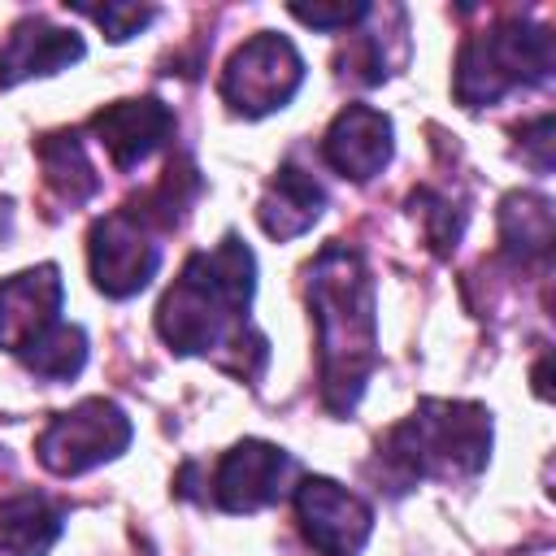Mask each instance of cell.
Masks as SVG:
<instances>
[{"mask_svg": "<svg viewBox=\"0 0 556 556\" xmlns=\"http://www.w3.org/2000/svg\"><path fill=\"white\" fill-rule=\"evenodd\" d=\"M74 13H83V17H91L113 43H126V39H135L139 30H148L152 22H156V9L152 4H74Z\"/></svg>", "mask_w": 556, "mask_h": 556, "instance_id": "20", "label": "cell"}, {"mask_svg": "<svg viewBox=\"0 0 556 556\" xmlns=\"http://www.w3.org/2000/svg\"><path fill=\"white\" fill-rule=\"evenodd\" d=\"M83 35L70 26H56L48 17H22L9 39L0 43V91L17 87L26 78H48L83 61Z\"/></svg>", "mask_w": 556, "mask_h": 556, "instance_id": "13", "label": "cell"}, {"mask_svg": "<svg viewBox=\"0 0 556 556\" xmlns=\"http://www.w3.org/2000/svg\"><path fill=\"white\" fill-rule=\"evenodd\" d=\"M552 70H556V52L547 26H534L526 17H504L460 43L452 96L465 109H486L500 104L508 91L543 87Z\"/></svg>", "mask_w": 556, "mask_h": 556, "instance_id": "4", "label": "cell"}, {"mask_svg": "<svg viewBox=\"0 0 556 556\" xmlns=\"http://www.w3.org/2000/svg\"><path fill=\"white\" fill-rule=\"evenodd\" d=\"M130 417L122 413V404L104 400V395H87L78 400L74 408L56 413L39 439H35V456L48 473L56 478H78L96 465H109L117 460L126 447H130Z\"/></svg>", "mask_w": 556, "mask_h": 556, "instance_id": "6", "label": "cell"}, {"mask_svg": "<svg viewBox=\"0 0 556 556\" xmlns=\"http://www.w3.org/2000/svg\"><path fill=\"white\" fill-rule=\"evenodd\" d=\"M491 460V408L473 400H421L378 443V473L391 491L417 482H465Z\"/></svg>", "mask_w": 556, "mask_h": 556, "instance_id": "3", "label": "cell"}, {"mask_svg": "<svg viewBox=\"0 0 556 556\" xmlns=\"http://www.w3.org/2000/svg\"><path fill=\"white\" fill-rule=\"evenodd\" d=\"M35 156H39V165H43V187H48L61 204L78 208V204H87V200L100 191V174H96V165H91V156H87L78 130L39 135Z\"/></svg>", "mask_w": 556, "mask_h": 556, "instance_id": "16", "label": "cell"}, {"mask_svg": "<svg viewBox=\"0 0 556 556\" xmlns=\"http://www.w3.org/2000/svg\"><path fill=\"white\" fill-rule=\"evenodd\" d=\"M291 17L313 30H356L369 17L365 0H339V4H291Z\"/></svg>", "mask_w": 556, "mask_h": 556, "instance_id": "22", "label": "cell"}, {"mask_svg": "<svg viewBox=\"0 0 556 556\" xmlns=\"http://www.w3.org/2000/svg\"><path fill=\"white\" fill-rule=\"evenodd\" d=\"M87 269H91V287L100 295H109V300L139 295L161 269L156 230L130 204L104 213L87 230Z\"/></svg>", "mask_w": 556, "mask_h": 556, "instance_id": "7", "label": "cell"}, {"mask_svg": "<svg viewBox=\"0 0 556 556\" xmlns=\"http://www.w3.org/2000/svg\"><path fill=\"white\" fill-rule=\"evenodd\" d=\"M291 500L304 539L321 556H356L374 534V508L334 478H300Z\"/></svg>", "mask_w": 556, "mask_h": 556, "instance_id": "9", "label": "cell"}, {"mask_svg": "<svg viewBox=\"0 0 556 556\" xmlns=\"http://www.w3.org/2000/svg\"><path fill=\"white\" fill-rule=\"evenodd\" d=\"M87 130H91V135L100 139V148L109 152L113 169L130 174V169H139L143 161H152V156L174 139L178 122H174V109H169L165 100L139 96V100H113V104H104V109L87 122Z\"/></svg>", "mask_w": 556, "mask_h": 556, "instance_id": "10", "label": "cell"}, {"mask_svg": "<svg viewBox=\"0 0 556 556\" xmlns=\"http://www.w3.org/2000/svg\"><path fill=\"white\" fill-rule=\"evenodd\" d=\"M334 65H339V78L356 83V87H378L395 74V61L387 56V39L369 35V30H356L348 39V48L334 56Z\"/></svg>", "mask_w": 556, "mask_h": 556, "instance_id": "19", "label": "cell"}, {"mask_svg": "<svg viewBox=\"0 0 556 556\" xmlns=\"http://www.w3.org/2000/svg\"><path fill=\"white\" fill-rule=\"evenodd\" d=\"M300 87H304V56L278 30H256L248 43H239L217 78L222 104L248 122L287 109Z\"/></svg>", "mask_w": 556, "mask_h": 556, "instance_id": "5", "label": "cell"}, {"mask_svg": "<svg viewBox=\"0 0 556 556\" xmlns=\"http://www.w3.org/2000/svg\"><path fill=\"white\" fill-rule=\"evenodd\" d=\"M321 213H326V187L313 178V169H304L295 156H287L274 169V178L256 204L261 230L278 243H287V239H300L304 230H313Z\"/></svg>", "mask_w": 556, "mask_h": 556, "instance_id": "14", "label": "cell"}, {"mask_svg": "<svg viewBox=\"0 0 556 556\" xmlns=\"http://www.w3.org/2000/svg\"><path fill=\"white\" fill-rule=\"evenodd\" d=\"M17 361L35 374V378H48V382H70L83 374L87 365V330L74 326V321H56L48 326L35 343H26L17 352Z\"/></svg>", "mask_w": 556, "mask_h": 556, "instance_id": "18", "label": "cell"}, {"mask_svg": "<svg viewBox=\"0 0 556 556\" xmlns=\"http://www.w3.org/2000/svg\"><path fill=\"white\" fill-rule=\"evenodd\" d=\"M65 530V513L39 495L17 491L0 500V556H48Z\"/></svg>", "mask_w": 556, "mask_h": 556, "instance_id": "15", "label": "cell"}, {"mask_svg": "<svg viewBox=\"0 0 556 556\" xmlns=\"http://www.w3.org/2000/svg\"><path fill=\"white\" fill-rule=\"evenodd\" d=\"M413 213H421L426 222V235L439 252H452L456 239H460V213H452V204L434 191H413Z\"/></svg>", "mask_w": 556, "mask_h": 556, "instance_id": "21", "label": "cell"}, {"mask_svg": "<svg viewBox=\"0 0 556 556\" xmlns=\"http://www.w3.org/2000/svg\"><path fill=\"white\" fill-rule=\"evenodd\" d=\"M300 465L291 452H282L278 443L265 439H243L230 452H222V460L208 473V500L222 513H261L278 500H287L295 491Z\"/></svg>", "mask_w": 556, "mask_h": 556, "instance_id": "8", "label": "cell"}, {"mask_svg": "<svg viewBox=\"0 0 556 556\" xmlns=\"http://www.w3.org/2000/svg\"><path fill=\"white\" fill-rule=\"evenodd\" d=\"M256 256L226 230L217 248L191 252L174 287L156 304V334L178 356H204L217 369L256 382L269 361V339L252 326Z\"/></svg>", "mask_w": 556, "mask_h": 556, "instance_id": "1", "label": "cell"}, {"mask_svg": "<svg viewBox=\"0 0 556 556\" xmlns=\"http://www.w3.org/2000/svg\"><path fill=\"white\" fill-rule=\"evenodd\" d=\"M61 304H65V282L52 261L9 274L0 282V348L22 352L26 343H35L48 326L61 321Z\"/></svg>", "mask_w": 556, "mask_h": 556, "instance_id": "12", "label": "cell"}, {"mask_svg": "<svg viewBox=\"0 0 556 556\" xmlns=\"http://www.w3.org/2000/svg\"><path fill=\"white\" fill-rule=\"evenodd\" d=\"M391 152H395V126L382 109H369V104L339 109L321 139L326 165L348 182L378 178L391 165Z\"/></svg>", "mask_w": 556, "mask_h": 556, "instance_id": "11", "label": "cell"}, {"mask_svg": "<svg viewBox=\"0 0 556 556\" xmlns=\"http://www.w3.org/2000/svg\"><path fill=\"white\" fill-rule=\"evenodd\" d=\"M13 235V200L9 195H0V243Z\"/></svg>", "mask_w": 556, "mask_h": 556, "instance_id": "24", "label": "cell"}, {"mask_svg": "<svg viewBox=\"0 0 556 556\" xmlns=\"http://www.w3.org/2000/svg\"><path fill=\"white\" fill-rule=\"evenodd\" d=\"M304 300L317 330V387L334 417H348L378 369V291L365 256L326 243L304 269Z\"/></svg>", "mask_w": 556, "mask_h": 556, "instance_id": "2", "label": "cell"}, {"mask_svg": "<svg viewBox=\"0 0 556 556\" xmlns=\"http://www.w3.org/2000/svg\"><path fill=\"white\" fill-rule=\"evenodd\" d=\"M521 156L539 169V174H552V113H543V117H534L526 130H521Z\"/></svg>", "mask_w": 556, "mask_h": 556, "instance_id": "23", "label": "cell"}, {"mask_svg": "<svg viewBox=\"0 0 556 556\" xmlns=\"http://www.w3.org/2000/svg\"><path fill=\"white\" fill-rule=\"evenodd\" d=\"M500 243L517 265H543L552 256V200L508 191L500 200Z\"/></svg>", "mask_w": 556, "mask_h": 556, "instance_id": "17", "label": "cell"}]
</instances>
